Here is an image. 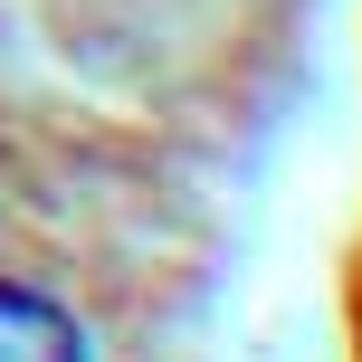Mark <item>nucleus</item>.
Instances as JSON below:
<instances>
[{"label": "nucleus", "mask_w": 362, "mask_h": 362, "mask_svg": "<svg viewBox=\"0 0 362 362\" xmlns=\"http://www.w3.org/2000/svg\"><path fill=\"white\" fill-rule=\"evenodd\" d=\"M0 362H105L86 334V315L67 296L29 286V276H0Z\"/></svg>", "instance_id": "obj_1"}]
</instances>
